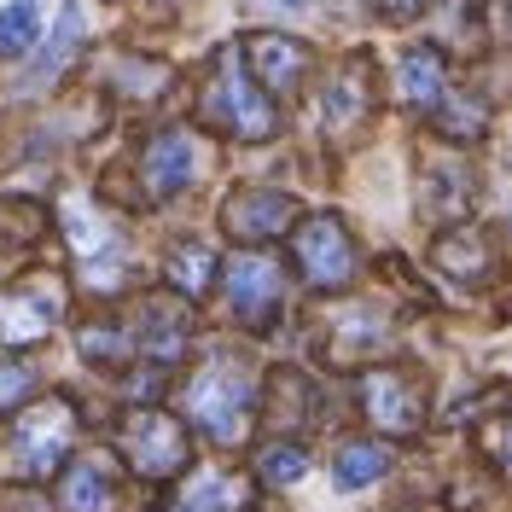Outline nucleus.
Wrapping results in <instances>:
<instances>
[{
  "label": "nucleus",
  "instance_id": "26",
  "mask_svg": "<svg viewBox=\"0 0 512 512\" xmlns=\"http://www.w3.org/2000/svg\"><path fill=\"white\" fill-rule=\"evenodd\" d=\"M251 472H256V483H297L309 472V454H303V443H268L256 454Z\"/></svg>",
  "mask_w": 512,
  "mask_h": 512
},
{
  "label": "nucleus",
  "instance_id": "5",
  "mask_svg": "<svg viewBox=\"0 0 512 512\" xmlns=\"http://www.w3.org/2000/svg\"><path fill=\"white\" fill-rule=\"evenodd\" d=\"M291 262L297 274L309 280L315 291H344L355 286V245H350V227L338 216H303L297 233H291Z\"/></svg>",
  "mask_w": 512,
  "mask_h": 512
},
{
  "label": "nucleus",
  "instance_id": "1",
  "mask_svg": "<svg viewBox=\"0 0 512 512\" xmlns=\"http://www.w3.org/2000/svg\"><path fill=\"white\" fill-rule=\"evenodd\" d=\"M204 123L233 134V140H245V146H262V140H274L280 134V111H274V99L262 94V82L251 76V64L245 53H216L210 64V76H204Z\"/></svg>",
  "mask_w": 512,
  "mask_h": 512
},
{
  "label": "nucleus",
  "instance_id": "22",
  "mask_svg": "<svg viewBox=\"0 0 512 512\" xmlns=\"http://www.w3.org/2000/svg\"><path fill=\"white\" fill-rule=\"evenodd\" d=\"M175 512H245V489L227 478V472H210V478H192L181 489Z\"/></svg>",
  "mask_w": 512,
  "mask_h": 512
},
{
  "label": "nucleus",
  "instance_id": "3",
  "mask_svg": "<svg viewBox=\"0 0 512 512\" xmlns=\"http://www.w3.org/2000/svg\"><path fill=\"white\" fill-rule=\"evenodd\" d=\"M117 448H123L128 472H140L146 483L181 478L187 460H192L187 425L175 414H163V408H134V414L123 419V431H117Z\"/></svg>",
  "mask_w": 512,
  "mask_h": 512
},
{
  "label": "nucleus",
  "instance_id": "19",
  "mask_svg": "<svg viewBox=\"0 0 512 512\" xmlns=\"http://www.w3.org/2000/svg\"><path fill=\"white\" fill-rule=\"evenodd\" d=\"M390 344V326H384L373 309H350V315L338 320V344H332V361L338 367H350V361H361V355H373Z\"/></svg>",
  "mask_w": 512,
  "mask_h": 512
},
{
  "label": "nucleus",
  "instance_id": "17",
  "mask_svg": "<svg viewBox=\"0 0 512 512\" xmlns=\"http://www.w3.org/2000/svg\"><path fill=\"white\" fill-rule=\"evenodd\" d=\"M163 280H169V291L175 297H204V291L222 280V262H216V251L210 245H198V239H187V245H175L169 251V262H163Z\"/></svg>",
  "mask_w": 512,
  "mask_h": 512
},
{
  "label": "nucleus",
  "instance_id": "12",
  "mask_svg": "<svg viewBox=\"0 0 512 512\" xmlns=\"http://www.w3.org/2000/svg\"><path fill=\"white\" fill-rule=\"evenodd\" d=\"M140 175H146L152 198H175V192L198 175V140H192L187 128H163V134H152V146L140 152Z\"/></svg>",
  "mask_w": 512,
  "mask_h": 512
},
{
  "label": "nucleus",
  "instance_id": "24",
  "mask_svg": "<svg viewBox=\"0 0 512 512\" xmlns=\"http://www.w3.org/2000/svg\"><path fill=\"white\" fill-rule=\"evenodd\" d=\"M384 466H390V454H384L379 443H350L344 454H338L332 478H338V489L350 495V489H367V483H379V478H384Z\"/></svg>",
  "mask_w": 512,
  "mask_h": 512
},
{
  "label": "nucleus",
  "instance_id": "25",
  "mask_svg": "<svg viewBox=\"0 0 512 512\" xmlns=\"http://www.w3.org/2000/svg\"><path fill=\"white\" fill-rule=\"evenodd\" d=\"M35 30H41V12L35 0H6L0 6V59H18L35 47Z\"/></svg>",
  "mask_w": 512,
  "mask_h": 512
},
{
  "label": "nucleus",
  "instance_id": "20",
  "mask_svg": "<svg viewBox=\"0 0 512 512\" xmlns=\"http://www.w3.org/2000/svg\"><path fill=\"white\" fill-rule=\"evenodd\" d=\"M431 123H437V134L443 140H454V146H472V140H483V128H489V105H483L478 94H448L437 111H431Z\"/></svg>",
  "mask_w": 512,
  "mask_h": 512
},
{
  "label": "nucleus",
  "instance_id": "13",
  "mask_svg": "<svg viewBox=\"0 0 512 512\" xmlns=\"http://www.w3.org/2000/svg\"><path fill=\"white\" fill-rule=\"evenodd\" d=\"M187 344H192V315L169 297H152L134 320V350L152 355V361H175V355H187Z\"/></svg>",
  "mask_w": 512,
  "mask_h": 512
},
{
  "label": "nucleus",
  "instance_id": "30",
  "mask_svg": "<svg viewBox=\"0 0 512 512\" xmlns=\"http://www.w3.org/2000/svg\"><path fill=\"white\" fill-rule=\"evenodd\" d=\"M274 6H286V12H309L315 0H274Z\"/></svg>",
  "mask_w": 512,
  "mask_h": 512
},
{
  "label": "nucleus",
  "instance_id": "29",
  "mask_svg": "<svg viewBox=\"0 0 512 512\" xmlns=\"http://www.w3.org/2000/svg\"><path fill=\"white\" fill-rule=\"evenodd\" d=\"M489 448H495V460H501V472L512 478V419H507V425H495V437H489Z\"/></svg>",
  "mask_w": 512,
  "mask_h": 512
},
{
  "label": "nucleus",
  "instance_id": "23",
  "mask_svg": "<svg viewBox=\"0 0 512 512\" xmlns=\"http://www.w3.org/2000/svg\"><path fill=\"white\" fill-rule=\"evenodd\" d=\"M82 355L99 361V367H117V361H134V326H117V320H94L82 326Z\"/></svg>",
  "mask_w": 512,
  "mask_h": 512
},
{
  "label": "nucleus",
  "instance_id": "27",
  "mask_svg": "<svg viewBox=\"0 0 512 512\" xmlns=\"http://www.w3.org/2000/svg\"><path fill=\"white\" fill-rule=\"evenodd\" d=\"M30 396H35V367L18 361V355H0V414H12Z\"/></svg>",
  "mask_w": 512,
  "mask_h": 512
},
{
  "label": "nucleus",
  "instance_id": "6",
  "mask_svg": "<svg viewBox=\"0 0 512 512\" xmlns=\"http://www.w3.org/2000/svg\"><path fill=\"white\" fill-rule=\"evenodd\" d=\"M70 443H76V408L64 396H47V402H35L30 414L18 419L12 460H18L24 478H53L64 466V454H70Z\"/></svg>",
  "mask_w": 512,
  "mask_h": 512
},
{
  "label": "nucleus",
  "instance_id": "8",
  "mask_svg": "<svg viewBox=\"0 0 512 512\" xmlns=\"http://www.w3.org/2000/svg\"><path fill=\"white\" fill-rule=\"evenodd\" d=\"M222 286H227L233 315L251 320V326H268V320L280 315V303H286V280H280V268H274L262 251L227 256L222 262Z\"/></svg>",
  "mask_w": 512,
  "mask_h": 512
},
{
  "label": "nucleus",
  "instance_id": "15",
  "mask_svg": "<svg viewBox=\"0 0 512 512\" xmlns=\"http://www.w3.org/2000/svg\"><path fill=\"white\" fill-rule=\"evenodd\" d=\"M419 198H425V216H437V222H460L466 210H472V192H478V181H472V169L460 158H437L425 163V175H419Z\"/></svg>",
  "mask_w": 512,
  "mask_h": 512
},
{
  "label": "nucleus",
  "instance_id": "10",
  "mask_svg": "<svg viewBox=\"0 0 512 512\" xmlns=\"http://www.w3.org/2000/svg\"><path fill=\"white\" fill-rule=\"evenodd\" d=\"M367 111H373V59L367 53H350V59L332 70L326 94H320V128L344 140V134H355V128L367 123Z\"/></svg>",
  "mask_w": 512,
  "mask_h": 512
},
{
  "label": "nucleus",
  "instance_id": "2",
  "mask_svg": "<svg viewBox=\"0 0 512 512\" xmlns=\"http://www.w3.org/2000/svg\"><path fill=\"white\" fill-rule=\"evenodd\" d=\"M187 414L198 431H210V443H222V448L245 443L251 437V414H256L251 367L239 355H210L187 379Z\"/></svg>",
  "mask_w": 512,
  "mask_h": 512
},
{
  "label": "nucleus",
  "instance_id": "18",
  "mask_svg": "<svg viewBox=\"0 0 512 512\" xmlns=\"http://www.w3.org/2000/svg\"><path fill=\"white\" fill-rule=\"evenodd\" d=\"M431 262H437L443 274H454V280H483V274L495 268L489 239H483L478 227H454V233H443V239L431 245Z\"/></svg>",
  "mask_w": 512,
  "mask_h": 512
},
{
  "label": "nucleus",
  "instance_id": "28",
  "mask_svg": "<svg viewBox=\"0 0 512 512\" xmlns=\"http://www.w3.org/2000/svg\"><path fill=\"white\" fill-rule=\"evenodd\" d=\"M379 12L390 18V24H408V18L425 12V0H379Z\"/></svg>",
  "mask_w": 512,
  "mask_h": 512
},
{
  "label": "nucleus",
  "instance_id": "21",
  "mask_svg": "<svg viewBox=\"0 0 512 512\" xmlns=\"http://www.w3.org/2000/svg\"><path fill=\"white\" fill-rule=\"evenodd\" d=\"M82 30H88V24H82V6H76V0H64L59 30H53V41L41 47V64L30 70V82H53V76H59L64 64L76 59V47H82Z\"/></svg>",
  "mask_w": 512,
  "mask_h": 512
},
{
  "label": "nucleus",
  "instance_id": "11",
  "mask_svg": "<svg viewBox=\"0 0 512 512\" xmlns=\"http://www.w3.org/2000/svg\"><path fill=\"white\" fill-rule=\"evenodd\" d=\"M64 315L59 280H30V286L0 297V344H35L47 338V326Z\"/></svg>",
  "mask_w": 512,
  "mask_h": 512
},
{
  "label": "nucleus",
  "instance_id": "16",
  "mask_svg": "<svg viewBox=\"0 0 512 512\" xmlns=\"http://www.w3.org/2000/svg\"><path fill=\"white\" fill-rule=\"evenodd\" d=\"M117 507V478L105 454H82L59 478V512H111Z\"/></svg>",
  "mask_w": 512,
  "mask_h": 512
},
{
  "label": "nucleus",
  "instance_id": "7",
  "mask_svg": "<svg viewBox=\"0 0 512 512\" xmlns=\"http://www.w3.org/2000/svg\"><path fill=\"white\" fill-rule=\"evenodd\" d=\"M222 227L239 245H268L280 233H297V198L280 187H239L222 204Z\"/></svg>",
  "mask_w": 512,
  "mask_h": 512
},
{
  "label": "nucleus",
  "instance_id": "9",
  "mask_svg": "<svg viewBox=\"0 0 512 512\" xmlns=\"http://www.w3.org/2000/svg\"><path fill=\"white\" fill-rule=\"evenodd\" d=\"M245 64H251V76L262 82V94L286 99L303 88V76L315 70V53H309V41H297V35H274V30H256L245 35Z\"/></svg>",
  "mask_w": 512,
  "mask_h": 512
},
{
  "label": "nucleus",
  "instance_id": "4",
  "mask_svg": "<svg viewBox=\"0 0 512 512\" xmlns=\"http://www.w3.org/2000/svg\"><path fill=\"white\" fill-rule=\"evenodd\" d=\"M361 414L379 437L408 443L425 431V384L408 367H367L361 373Z\"/></svg>",
  "mask_w": 512,
  "mask_h": 512
},
{
  "label": "nucleus",
  "instance_id": "14",
  "mask_svg": "<svg viewBox=\"0 0 512 512\" xmlns=\"http://www.w3.org/2000/svg\"><path fill=\"white\" fill-rule=\"evenodd\" d=\"M396 94H402V105H414V111H437L448 99L443 47H408L402 64H396Z\"/></svg>",
  "mask_w": 512,
  "mask_h": 512
}]
</instances>
